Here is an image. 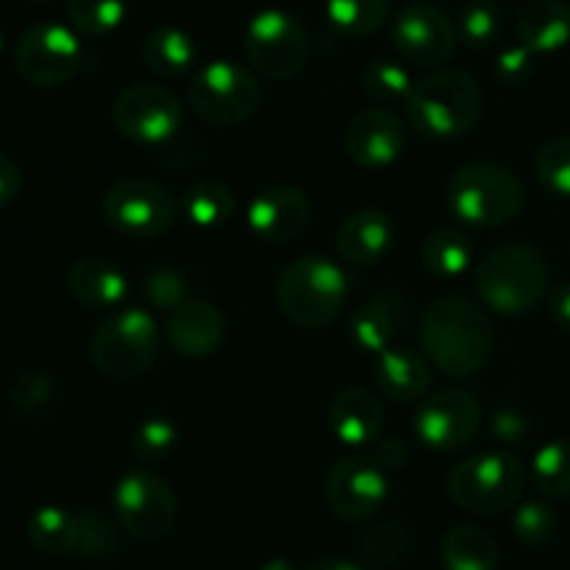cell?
<instances>
[{"instance_id": "cell-1", "label": "cell", "mask_w": 570, "mask_h": 570, "mask_svg": "<svg viewBox=\"0 0 570 570\" xmlns=\"http://www.w3.org/2000/svg\"><path fill=\"white\" fill-rule=\"evenodd\" d=\"M421 348L445 376H476L490 362L493 328L473 301L445 295L432 301L421 317Z\"/></svg>"}, {"instance_id": "cell-2", "label": "cell", "mask_w": 570, "mask_h": 570, "mask_svg": "<svg viewBox=\"0 0 570 570\" xmlns=\"http://www.w3.org/2000/svg\"><path fill=\"white\" fill-rule=\"evenodd\" d=\"M473 284L484 306L507 317L538 309L549 295V265L538 248L527 243H507L482 256Z\"/></svg>"}, {"instance_id": "cell-3", "label": "cell", "mask_w": 570, "mask_h": 570, "mask_svg": "<svg viewBox=\"0 0 570 570\" xmlns=\"http://www.w3.org/2000/svg\"><path fill=\"white\" fill-rule=\"evenodd\" d=\"M484 95L476 78L460 70H443L415 81L406 98V120L432 139H456L473 131L482 117Z\"/></svg>"}, {"instance_id": "cell-4", "label": "cell", "mask_w": 570, "mask_h": 570, "mask_svg": "<svg viewBox=\"0 0 570 570\" xmlns=\"http://www.w3.org/2000/svg\"><path fill=\"white\" fill-rule=\"evenodd\" d=\"M449 209L468 226H504L521 215L527 187L521 178L495 161H468L451 173L445 184Z\"/></svg>"}, {"instance_id": "cell-5", "label": "cell", "mask_w": 570, "mask_h": 570, "mask_svg": "<svg viewBox=\"0 0 570 570\" xmlns=\"http://www.w3.org/2000/svg\"><path fill=\"white\" fill-rule=\"evenodd\" d=\"M348 295L343 267L326 256H298L276 282V301L284 315L301 328H323L340 315Z\"/></svg>"}, {"instance_id": "cell-6", "label": "cell", "mask_w": 570, "mask_h": 570, "mask_svg": "<svg viewBox=\"0 0 570 570\" xmlns=\"http://www.w3.org/2000/svg\"><path fill=\"white\" fill-rule=\"evenodd\" d=\"M92 365L115 382L145 376L159 360V326L145 309H122L106 317L89 343Z\"/></svg>"}, {"instance_id": "cell-7", "label": "cell", "mask_w": 570, "mask_h": 570, "mask_svg": "<svg viewBox=\"0 0 570 570\" xmlns=\"http://www.w3.org/2000/svg\"><path fill=\"white\" fill-rule=\"evenodd\" d=\"M529 473L512 454H476L449 473V495L471 515H501L521 504Z\"/></svg>"}, {"instance_id": "cell-8", "label": "cell", "mask_w": 570, "mask_h": 570, "mask_svg": "<svg viewBox=\"0 0 570 570\" xmlns=\"http://www.w3.org/2000/svg\"><path fill=\"white\" fill-rule=\"evenodd\" d=\"M189 109L209 126H237L248 120L262 104L256 76L234 61H209L193 76L187 87Z\"/></svg>"}, {"instance_id": "cell-9", "label": "cell", "mask_w": 570, "mask_h": 570, "mask_svg": "<svg viewBox=\"0 0 570 570\" xmlns=\"http://www.w3.org/2000/svg\"><path fill=\"white\" fill-rule=\"evenodd\" d=\"M100 209L117 234L131 239L161 237L178 220L176 198L159 181L137 176L111 184L100 200Z\"/></svg>"}, {"instance_id": "cell-10", "label": "cell", "mask_w": 570, "mask_h": 570, "mask_svg": "<svg viewBox=\"0 0 570 570\" xmlns=\"http://www.w3.org/2000/svg\"><path fill=\"white\" fill-rule=\"evenodd\" d=\"M115 518L131 538L154 543L167 538L178 521V499L170 484L154 471H131L111 495Z\"/></svg>"}, {"instance_id": "cell-11", "label": "cell", "mask_w": 570, "mask_h": 570, "mask_svg": "<svg viewBox=\"0 0 570 570\" xmlns=\"http://www.w3.org/2000/svg\"><path fill=\"white\" fill-rule=\"evenodd\" d=\"M83 45L72 28L59 22H37L26 28L14 45V67L33 87H61L81 70Z\"/></svg>"}, {"instance_id": "cell-12", "label": "cell", "mask_w": 570, "mask_h": 570, "mask_svg": "<svg viewBox=\"0 0 570 570\" xmlns=\"http://www.w3.org/2000/svg\"><path fill=\"white\" fill-rule=\"evenodd\" d=\"M243 48L256 72L273 81L298 76L309 56V37L293 14L278 9L259 11L248 22Z\"/></svg>"}, {"instance_id": "cell-13", "label": "cell", "mask_w": 570, "mask_h": 570, "mask_svg": "<svg viewBox=\"0 0 570 570\" xmlns=\"http://www.w3.org/2000/svg\"><path fill=\"white\" fill-rule=\"evenodd\" d=\"M111 122L126 139L139 145H161L181 128V104L161 83L139 81L122 89L111 106Z\"/></svg>"}, {"instance_id": "cell-14", "label": "cell", "mask_w": 570, "mask_h": 570, "mask_svg": "<svg viewBox=\"0 0 570 570\" xmlns=\"http://www.w3.org/2000/svg\"><path fill=\"white\" fill-rule=\"evenodd\" d=\"M482 429V406L465 390H440L423 395L421 410L415 415V432L429 449L460 451Z\"/></svg>"}, {"instance_id": "cell-15", "label": "cell", "mask_w": 570, "mask_h": 570, "mask_svg": "<svg viewBox=\"0 0 570 570\" xmlns=\"http://www.w3.org/2000/svg\"><path fill=\"white\" fill-rule=\"evenodd\" d=\"M384 468L367 456H343L326 476V504L337 518L351 523L367 521L387 501Z\"/></svg>"}, {"instance_id": "cell-16", "label": "cell", "mask_w": 570, "mask_h": 570, "mask_svg": "<svg viewBox=\"0 0 570 570\" xmlns=\"http://www.w3.org/2000/svg\"><path fill=\"white\" fill-rule=\"evenodd\" d=\"M393 45L410 65L440 67L454 56L456 31L443 9L432 3H412L395 17Z\"/></svg>"}, {"instance_id": "cell-17", "label": "cell", "mask_w": 570, "mask_h": 570, "mask_svg": "<svg viewBox=\"0 0 570 570\" xmlns=\"http://www.w3.org/2000/svg\"><path fill=\"white\" fill-rule=\"evenodd\" d=\"M345 150L365 170L390 167L404 150V122L387 106H367L345 128Z\"/></svg>"}, {"instance_id": "cell-18", "label": "cell", "mask_w": 570, "mask_h": 570, "mask_svg": "<svg viewBox=\"0 0 570 570\" xmlns=\"http://www.w3.org/2000/svg\"><path fill=\"white\" fill-rule=\"evenodd\" d=\"M312 215L309 198L293 184H273L256 193L248 206V226L265 243H289L306 228Z\"/></svg>"}, {"instance_id": "cell-19", "label": "cell", "mask_w": 570, "mask_h": 570, "mask_svg": "<svg viewBox=\"0 0 570 570\" xmlns=\"http://www.w3.org/2000/svg\"><path fill=\"white\" fill-rule=\"evenodd\" d=\"M167 340L173 348L189 360H200L220 348L226 321L220 312L204 298H187L176 309L167 312Z\"/></svg>"}, {"instance_id": "cell-20", "label": "cell", "mask_w": 570, "mask_h": 570, "mask_svg": "<svg viewBox=\"0 0 570 570\" xmlns=\"http://www.w3.org/2000/svg\"><path fill=\"white\" fill-rule=\"evenodd\" d=\"M406 321V298L399 289H379L354 312L348 337L362 354H382L399 337Z\"/></svg>"}, {"instance_id": "cell-21", "label": "cell", "mask_w": 570, "mask_h": 570, "mask_svg": "<svg viewBox=\"0 0 570 570\" xmlns=\"http://www.w3.org/2000/svg\"><path fill=\"white\" fill-rule=\"evenodd\" d=\"M395 226L387 212L360 209L343 220L337 232V254L354 267H371L393 248Z\"/></svg>"}, {"instance_id": "cell-22", "label": "cell", "mask_w": 570, "mask_h": 570, "mask_svg": "<svg viewBox=\"0 0 570 570\" xmlns=\"http://www.w3.org/2000/svg\"><path fill=\"white\" fill-rule=\"evenodd\" d=\"M328 426L345 445H367L382 432V404L365 387H348L332 401Z\"/></svg>"}, {"instance_id": "cell-23", "label": "cell", "mask_w": 570, "mask_h": 570, "mask_svg": "<svg viewBox=\"0 0 570 570\" xmlns=\"http://www.w3.org/2000/svg\"><path fill=\"white\" fill-rule=\"evenodd\" d=\"M515 28L532 53H554L570 45V6L566 0H529L518 11Z\"/></svg>"}, {"instance_id": "cell-24", "label": "cell", "mask_w": 570, "mask_h": 570, "mask_svg": "<svg viewBox=\"0 0 570 570\" xmlns=\"http://www.w3.org/2000/svg\"><path fill=\"white\" fill-rule=\"evenodd\" d=\"M429 384H432V367L415 351L390 345L387 351L376 356V387L387 399L401 401V404L421 401Z\"/></svg>"}, {"instance_id": "cell-25", "label": "cell", "mask_w": 570, "mask_h": 570, "mask_svg": "<svg viewBox=\"0 0 570 570\" xmlns=\"http://www.w3.org/2000/svg\"><path fill=\"white\" fill-rule=\"evenodd\" d=\"M67 289L87 309H111L128 295V282L111 262L89 256L67 271Z\"/></svg>"}, {"instance_id": "cell-26", "label": "cell", "mask_w": 570, "mask_h": 570, "mask_svg": "<svg viewBox=\"0 0 570 570\" xmlns=\"http://www.w3.org/2000/svg\"><path fill=\"white\" fill-rule=\"evenodd\" d=\"M142 59L156 76L178 78L198 65V45L181 28L161 26L150 31L148 39H145Z\"/></svg>"}, {"instance_id": "cell-27", "label": "cell", "mask_w": 570, "mask_h": 570, "mask_svg": "<svg viewBox=\"0 0 570 570\" xmlns=\"http://www.w3.org/2000/svg\"><path fill=\"white\" fill-rule=\"evenodd\" d=\"M440 560H443L445 570H499L501 554L493 534L462 523L443 538Z\"/></svg>"}, {"instance_id": "cell-28", "label": "cell", "mask_w": 570, "mask_h": 570, "mask_svg": "<svg viewBox=\"0 0 570 570\" xmlns=\"http://www.w3.org/2000/svg\"><path fill=\"white\" fill-rule=\"evenodd\" d=\"M28 543L45 557H65L76 551V512L65 507H39L26 523Z\"/></svg>"}, {"instance_id": "cell-29", "label": "cell", "mask_w": 570, "mask_h": 570, "mask_svg": "<svg viewBox=\"0 0 570 570\" xmlns=\"http://www.w3.org/2000/svg\"><path fill=\"white\" fill-rule=\"evenodd\" d=\"M237 200L234 193L220 181H198L181 195V212L193 226L220 228L234 217Z\"/></svg>"}, {"instance_id": "cell-30", "label": "cell", "mask_w": 570, "mask_h": 570, "mask_svg": "<svg viewBox=\"0 0 570 570\" xmlns=\"http://www.w3.org/2000/svg\"><path fill=\"white\" fill-rule=\"evenodd\" d=\"M421 259L438 278H456L471 265V243L456 228H438L423 239Z\"/></svg>"}, {"instance_id": "cell-31", "label": "cell", "mask_w": 570, "mask_h": 570, "mask_svg": "<svg viewBox=\"0 0 570 570\" xmlns=\"http://www.w3.org/2000/svg\"><path fill=\"white\" fill-rule=\"evenodd\" d=\"M393 0H328L326 17L343 37H371L387 22Z\"/></svg>"}, {"instance_id": "cell-32", "label": "cell", "mask_w": 570, "mask_h": 570, "mask_svg": "<svg viewBox=\"0 0 570 570\" xmlns=\"http://www.w3.org/2000/svg\"><path fill=\"white\" fill-rule=\"evenodd\" d=\"M532 479L549 499H570V440H551L534 454Z\"/></svg>"}, {"instance_id": "cell-33", "label": "cell", "mask_w": 570, "mask_h": 570, "mask_svg": "<svg viewBox=\"0 0 570 570\" xmlns=\"http://www.w3.org/2000/svg\"><path fill=\"white\" fill-rule=\"evenodd\" d=\"M120 551V538L109 518L98 510L76 512V551L81 560L104 562Z\"/></svg>"}, {"instance_id": "cell-34", "label": "cell", "mask_w": 570, "mask_h": 570, "mask_svg": "<svg viewBox=\"0 0 570 570\" xmlns=\"http://www.w3.org/2000/svg\"><path fill=\"white\" fill-rule=\"evenodd\" d=\"M412 81L410 72L401 65L387 59H373L371 65H365L362 70V89L367 92V98L376 100L379 106H393V104H406V98L412 95Z\"/></svg>"}, {"instance_id": "cell-35", "label": "cell", "mask_w": 570, "mask_h": 570, "mask_svg": "<svg viewBox=\"0 0 570 570\" xmlns=\"http://www.w3.org/2000/svg\"><path fill=\"white\" fill-rule=\"evenodd\" d=\"M126 0H67V14L81 37H106L126 20Z\"/></svg>"}, {"instance_id": "cell-36", "label": "cell", "mask_w": 570, "mask_h": 570, "mask_svg": "<svg viewBox=\"0 0 570 570\" xmlns=\"http://www.w3.org/2000/svg\"><path fill=\"white\" fill-rule=\"evenodd\" d=\"M410 529L404 523H382L362 538L360 560L367 568H390L410 551Z\"/></svg>"}, {"instance_id": "cell-37", "label": "cell", "mask_w": 570, "mask_h": 570, "mask_svg": "<svg viewBox=\"0 0 570 570\" xmlns=\"http://www.w3.org/2000/svg\"><path fill=\"white\" fill-rule=\"evenodd\" d=\"M178 445V426L170 417H148L139 423L131 434V454L142 462L165 460L176 451Z\"/></svg>"}, {"instance_id": "cell-38", "label": "cell", "mask_w": 570, "mask_h": 570, "mask_svg": "<svg viewBox=\"0 0 570 570\" xmlns=\"http://www.w3.org/2000/svg\"><path fill=\"white\" fill-rule=\"evenodd\" d=\"M534 173L549 193L570 198V137L549 139L534 156Z\"/></svg>"}, {"instance_id": "cell-39", "label": "cell", "mask_w": 570, "mask_h": 570, "mask_svg": "<svg viewBox=\"0 0 570 570\" xmlns=\"http://www.w3.org/2000/svg\"><path fill=\"white\" fill-rule=\"evenodd\" d=\"M460 33L473 48H488L501 37V14L488 0H473L460 14Z\"/></svg>"}, {"instance_id": "cell-40", "label": "cell", "mask_w": 570, "mask_h": 570, "mask_svg": "<svg viewBox=\"0 0 570 570\" xmlns=\"http://www.w3.org/2000/svg\"><path fill=\"white\" fill-rule=\"evenodd\" d=\"M512 527H515V538L523 546H543L554 538L557 512L546 501H527L515 510Z\"/></svg>"}, {"instance_id": "cell-41", "label": "cell", "mask_w": 570, "mask_h": 570, "mask_svg": "<svg viewBox=\"0 0 570 570\" xmlns=\"http://www.w3.org/2000/svg\"><path fill=\"white\" fill-rule=\"evenodd\" d=\"M145 298L156 306V309H176L178 304L189 298V284L181 273L170 271V267H156L145 278Z\"/></svg>"}, {"instance_id": "cell-42", "label": "cell", "mask_w": 570, "mask_h": 570, "mask_svg": "<svg viewBox=\"0 0 570 570\" xmlns=\"http://www.w3.org/2000/svg\"><path fill=\"white\" fill-rule=\"evenodd\" d=\"M534 72V59L532 50L527 45L521 48H507L504 53L495 59V76H499L501 83L507 87H518V83L529 81V76Z\"/></svg>"}, {"instance_id": "cell-43", "label": "cell", "mask_w": 570, "mask_h": 570, "mask_svg": "<svg viewBox=\"0 0 570 570\" xmlns=\"http://www.w3.org/2000/svg\"><path fill=\"white\" fill-rule=\"evenodd\" d=\"M50 395V379L45 373H22L20 379H14L11 384V401H14L20 410H37L48 401Z\"/></svg>"}, {"instance_id": "cell-44", "label": "cell", "mask_w": 570, "mask_h": 570, "mask_svg": "<svg viewBox=\"0 0 570 570\" xmlns=\"http://www.w3.org/2000/svg\"><path fill=\"white\" fill-rule=\"evenodd\" d=\"M490 432L499 443H523L527 434L532 432V423H529L527 415L515 410H501L495 412L493 421H490Z\"/></svg>"}, {"instance_id": "cell-45", "label": "cell", "mask_w": 570, "mask_h": 570, "mask_svg": "<svg viewBox=\"0 0 570 570\" xmlns=\"http://www.w3.org/2000/svg\"><path fill=\"white\" fill-rule=\"evenodd\" d=\"M20 187H22L20 167L14 165L11 156H6L3 150H0V206L11 204V200L20 195Z\"/></svg>"}, {"instance_id": "cell-46", "label": "cell", "mask_w": 570, "mask_h": 570, "mask_svg": "<svg viewBox=\"0 0 570 570\" xmlns=\"http://www.w3.org/2000/svg\"><path fill=\"white\" fill-rule=\"evenodd\" d=\"M549 309L551 321L562 328V332H570V282L557 284L549 295Z\"/></svg>"}, {"instance_id": "cell-47", "label": "cell", "mask_w": 570, "mask_h": 570, "mask_svg": "<svg viewBox=\"0 0 570 570\" xmlns=\"http://www.w3.org/2000/svg\"><path fill=\"white\" fill-rule=\"evenodd\" d=\"M406 456H410V451H406L404 443H399V440H382V443L376 445V451H373L371 460L376 462L379 468H401L406 462Z\"/></svg>"}, {"instance_id": "cell-48", "label": "cell", "mask_w": 570, "mask_h": 570, "mask_svg": "<svg viewBox=\"0 0 570 570\" xmlns=\"http://www.w3.org/2000/svg\"><path fill=\"white\" fill-rule=\"evenodd\" d=\"M306 570H365V568L356 566V562H348V560H317V562H312Z\"/></svg>"}, {"instance_id": "cell-49", "label": "cell", "mask_w": 570, "mask_h": 570, "mask_svg": "<svg viewBox=\"0 0 570 570\" xmlns=\"http://www.w3.org/2000/svg\"><path fill=\"white\" fill-rule=\"evenodd\" d=\"M259 570H295V568L289 566L287 560H271V562H265Z\"/></svg>"}, {"instance_id": "cell-50", "label": "cell", "mask_w": 570, "mask_h": 570, "mask_svg": "<svg viewBox=\"0 0 570 570\" xmlns=\"http://www.w3.org/2000/svg\"><path fill=\"white\" fill-rule=\"evenodd\" d=\"M0 48H3V37H0Z\"/></svg>"}]
</instances>
